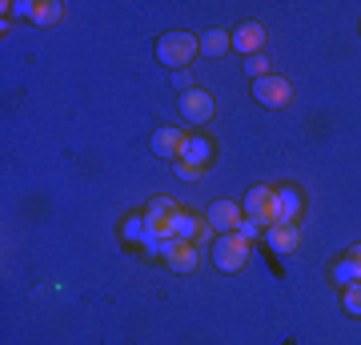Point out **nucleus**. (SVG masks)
<instances>
[{
    "label": "nucleus",
    "mask_w": 361,
    "mask_h": 345,
    "mask_svg": "<svg viewBox=\"0 0 361 345\" xmlns=\"http://www.w3.org/2000/svg\"><path fill=\"white\" fill-rule=\"evenodd\" d=\"M193 56H201L193 32H165V37L157 40V61L165 64V68H177L180 73Z\"/></svg>",
    "instance_id": "nucleus-1"
},
{
    "label": "nucleus",
    "mask_w": 361,
    "mask_h": 345,
    "mask_svg": "<svg viewBox=\"0 0 361 345\" xmlns=\"http://www.w3.org/2000/svg\"><path fill=\"white\" fill-rule=\"evenodd\" d=\"M249 249H253L249 237H241V233H221L217 241H213V265L221 273H237V269H245Z\"/></svg>",
    "instance_id": "nucleus-2"
},
{
    "label": "nucleus",
    "mask_w": 361,
    "mask_h": 345,
    "mask_svg": "<svg viewBox=\"0 0 361 345\" xmlns=\"http://www.w3.org/2000/svg\"><path fill=\"white\" fill-rule=\"evenodd\" d=\"M241 209H245L249 221H257L261 229H269V225L281 221V213H277V189H273V185H253V189L245 193Z\"/></svg>",
    "instance_id": "nucleus-3"
},
{
    "label": "nucleus",
    "mask_w": 361,
    "mask_h": 345,
    "mask_svg": "<svg viewBox=\"0 0 361 345\" xmlns=\"http://www.w3.org/2000/svg\"><path fill=\"white\" fill-rule=\"evenodd\" d=\"M205 225L213 233H241V225H245V209L237 201H229V197H221V201H213L205 209Z\"/></svg>",
    "instance_id": "nucleus-4"
},
{
    "label": "nucleus",
    "mask_w": 361,
    "mask_h": 345,
    "mask_svg": "<svg viewBox=\"0 0 361 345\" xmlns=\"http://www.w3.org/2000/svg\"><path fill=\"white\" fill-rule=\"evenodd\" d=\"M177 109H180V116H185V121H193V125H205V121H213V113H217V104H213V92L201 89V85H193V89L180 92Z\"/></svg>",
    "instance_id": "nucleus-5"
},
{
    "label": "nucleus",
    "mask_w": 361,
    "mask_h": 345,
    "mask_svg": "<svg viewBox=\"0 0 361 345\" xmlns=\"http://www.w3.org/2000/svg\"><path fill=\"white\" fill-rule=\"evenodd\" d=\"M253 101L257 104H265V109H281V104H289L293 101V85L285 77H261V80H253Z\"/></svg>",
    "instance_id": "nucleus-6"
},
{
    "label": "nucleus",
    "mask_w": 361,
    "mask_h": 345,
    "mask_svg": "<svg viewBox=\"0 0 361 345\" xmlns=\"http://www.w3.org/2000/svg\"><path fill=\"white\" fill-rule=\"evenodd\" d=\"M161 261H165L173 273H193L197 269V241H180V237H169L165 245H161Z\"/></svg>",
    "instance_id": "nucleus-7"
},
{
    "label": "nucleus",
    "mask_w": 361,
    "mask_h": 345,
    "mask_svg": "<svg viewBox=\"0 0 361 345\" xmlns=\"http://www.w3.org/2000/svg\"><path fill=\"white\" fill-rule=\"evenodd\" d=\"M233 49L241 52V56H257V52H265V25H261V20L237 25L233 28Z\"/></svg>",
    "instance_id": "nucleus-8"
},
{
    "label": "nucleus",
    "mask_w": 361,
    "mask_h": 345,
    "mask_svg": "<svg viewBox=\"0 0 361 345\" xmlns=\"http://www.w3.org/2000/svg\"><path fill=\"white\" fill-rule=\"evenodd\" d=\"M185 141H189V133L185 128H157L153 133V153L157 157H165V161H177L180 149H185Z\"/></svg>",
    "instance_id": "nucleus-9"
},
{
    "label": "nucleus",
    "mask_w": 361,
    "mask_h": 345,
    "mask_svg": "<svg viewBox=\"0 0 361 345\" xmlns=\"http://www.w3.org/2000/svg\"><path fill=\"white\" fill-rule=\"evenodd\" d=\"M177 161H185V165H193V169H209V165H213V141H209V137H201V133H197V137H189Z\"/></svg>",
    "instance_id": "nucleus-10"
},
{
    "label": "nucleus",
    "mask_w": 361,
    "mask_h": 345,
    "mask_svg": "<svg viewBox=\"0 0 361 345\" xmlns=\"http://www.w3.org/2000/svg\"><path fill=\"white\" fill-rule=\"evenodd\" d=\"M197 49H201V56H229L233 32H225V28H209V32L197 37Z\"/></svg>",
    "instance_id": "nucleus-11"
},
{
    "label": "nucleus",
    "mask_w": 361,
    "mask_h": 345,
    "mask_svg": "<svg viewBox=\"0 0 361 345\" xmlns=\"http://www.w3.org/2000/svg\"><path fill=\"white\" fill-rule=\"evenodd\" d=\"M265 241H269V249H277V253H293L297 245H301V229H297V225H269V229H265Z\"/></svg>",
    "instance_id": "nucleus-12"
},
{
    "label": "nucleus",
    "mask_w": 361,
    "mask_h": 345,
    "mask_svg": "<svg viewBox=\"0 0 361 345\" xmlns=\"http://www.w3.org/2000/svg\"><path fill=\"white\" fill-rule=\"evenodd\" d=\"M277 213H281L277 225H297V217H301V193L293 185H281L277 189Z\"/></svg>",
    "instance_id": "nucleus-13"
},
{
    "label": "nucleus",
    "mask_w": 361,
    "mask_h": 345,
    "mask_svg": "<svg viewBox=\"0 0 361 345\" xmlns=\"http://www.w3.org/2000/svg\"><path fill=\"white\" fill-rule=\"evenodd\" d=\"M209 225L201 217H193V213H180L177 209V217H173V233H177L180 241H201V233H205Z\"/></svg>",
    "instance_id": "nucleus-14"
},
{
    "label": "nucleus",
    "mask_w": 361,
    "mask_h": 345,
    "mask_svg": "<svg viewBox=\"0 0 361 345\" xmlns=\"http://www.w3.org/2000/svg\"><path fill=\"white\" fill-rule=\"evenodd\" d=\"M329 277H334L341 289H349V285H361V265L353 261V257H341V261H334Z\"/></svg>",
    "instance_id": "nucleus-15"
},
{
    "label": "nucleus",
    "mask_w": 361,
    "mask_h": 345,
    "mask_svg": "<svg viewBox=\"0 0 361 345\" xmlns=\"http://www.w3.org/2000/svg\"><path fill=\"white\" fill-rule=\"evenodd\" d=\"M61 13H65V8H61V4H56V0H40V4H32V25H56V20H61Z\"/></svg>",
    "instance_id": "nucleus-16"
},
{
    "label": "nucleus",
    "mask_w": 361,
    "mask_h": 345,
    "mask_svg": "<svg viewBox=\"0 0 361 345\" xmlns=\"http://www.w3.org/2000/svg\"><path fill=\"white\" fill-rule=\"evenodd\" d=\"M341 305H345L349 317H361V285H349V289H341Z\"/></svg>",
    "instance_id": "nucleus-17"
},
{
    "label": "nucleus",
    "mask_w": 361,
    "mask_h": 345,
    "mask_svg": "<svg viewBox=\"0 0 361 345\" xmlns=\"http://www.w3.org/2000/svg\"><path fill=\"white\" fill-rule=\"evenodd\" d=\"M245 73H249L253 80L269 77V56H261V52H257V56H245Z\"/></svg>",
    "instance_id": "nucleus-18"
},
{
    "label": "nucleus",
    "mask_w": 361,
    "mask_h": 345,
    "mask_svg": "<svg viewBox=\"0 0 361 345\" xmlns=\"http://www.w3.org/2000/svg\"><path fill=\"white\" fill-rule=\"evenodd\" d=\"M121 233H125L129 241H145V213H141V217H129Z\"/></svg>",
    "instance_id": "nucleus-19"
},
{
    "label": "nucleus",
    "mask_w": 361,
    "mask_h": 345,
    "mask_svg": "<svg viewBox=\"0 0 361 345\" xmlns=\"http://www.w3.org/2000/svg\"><path fill=\"white\" fill-rule=\"evenodd\" d=\"M145 213H177V201H169V197H153Z\"/></svg>",
    "instance_id": "nucleus-20"
},
{
    "label": "nucleus",
    "mask_w": 361,
    "mask_h": 345,
    "mask_svg": "<svg viewBox=\"0 0 361 345\" xmlns=\"http://www.w3.org/2000/svg\"><path fill=\"white\" fill-rule=\"evenodd\" d=\"M173 169H177L185 181H201L205 177V169H193V165H185V161H173Z\"/></svg>",
    "instance_id": "nucleus-21"
},
{
    "label": "nucleus",
    "mask_w": 361,
    "mask_h": 345,
    "mask_svg": "<svg viewBox=\"0 0 361 345\" xmlns=\"http://www.w3.org/2000/svg\"><path fill=\"white\" fill-rule=\"evenodd\" d=\"M349 257H353V261L361 265V245H353V249H349Z\"/></svg>",
    "instance_id": "nucleus-22"
},
{
    "label": "nucleus",
    "mask_w": 361,
    "mask_h": 345,
    "mask_svg": "<svg viewBox=\"0 0 361 345\" xmlns=\"http://www.w3.org/2000/svg\"><path fill=\"white\" fill-rule=\"evenodd\" d=\"M357 32H361V25H357Z\"/></svg>",
    "instance_id": "nucleus-23"
}]
</instances>
